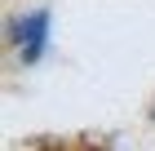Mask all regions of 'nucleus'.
Instances as JSON below:
<instances>
[{
    "label": "nucleus",
    "mask_w": 155,
    "mask_h": 151,
    "mask_svg": "<svg viewBox=\"0 0 155 151\" xmlns=\"http://www.w3.org/2000/svg\"><path fill=\"white\" fill-rule=\"evenodd\" d=\"M9 45L22 53V62H40L49 45V13L36 9V13H22V18H13L9 22Z\"/></svg>",
    "instance_id": "nucleus-1"
}]
</instances>
